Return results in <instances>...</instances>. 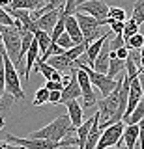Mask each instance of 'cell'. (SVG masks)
Listing matches in <instances>:
<instances>
[{"label":"cell","mask_w":144,"mask_h":149,"mask_svg":"<svg viewBox=\"0 0 144 149\" xmlns=\"http://www.w3.org/2000/svg\"><path fill=\"white\" fill-rule=\"evenodd\" d=\"M138 22H135L133 19H125V22H124V32H122V37H124V41L127 39V37H131L133 34H137L138 32Z\"/></svg>","instance_id":"7402d4cb"},{"label":"cell","mask_w":144,"mask_h":149,"mask_svg":"<svg viewBox=\"0 0 144 149\" xmlns=\"http://www.w3.org/2000/svg\"><path fill=\"white\" fill-rule=\"evenodd\" d=\"M125 9H122V8H109V17L110 19H114V21H125Z\"/></svg>","instance_id":"4316f807"},{"label":"cell","mask_w":144,"mask_h":149,"mask_svg":"<svg viewBox=\"0 0 144 149\" xmlns=\"http://www.w3.org/2000/svg\"><path fill=\"white\" fill-rule=\"evenodd\" d=\"M77 67V65H75ZM75 74H77V82L79 86H81V97H82V108H94V106H97V99H96V93L94 90H92V82L90 78H88V74L84 69L77 67L75 69Z\"/></svg>","instance_id":"8992f818"},{"label":"cell","mask_w":144,"mask_h":149,"mask_svg":"<svg viewBox=\"0 0 144 149\" xmlns=\"http://www.w3.org/2000/svg\"><path fill=\"white\" fill-rule=\"evenodd\" d=\"M77 69V67H75ZM75 69H73L71 73H69V80L67 84H64V88H62V97H60V102H66V101H71V99H79L81 97V86H79V82H77V74H75Z\"/></svg>","instance_id":"30bf717a"},{"label":"cell","mask_w":144,"mask_h":149,"mask_svg":"<svg viewBox=\"0 0 144 149\" xmlns=\"http://www.w3.org/2000/svg\"><path fill=\"white\" fill-rule=\"evenodd\" d=\"M54 43H56L58 47H62V49H64V50H67V49H71V47H73V45H75V43H73V39H71V37H69V36L66 34V32H62V34H60V36H58V39H56V41H54Z\"/></svg>","instance_id":"484cf974"},{"label":"cell","mask_w":144,"mask_h":149,"mask_svg":"<svg viewBox=\"0 0 144 149\" xmlns=\"http://www.w3.org/2000/svg\"><path fill=\"white\" fill-rule=\"evenodd\" d=\"M49 65H53L56 71L60 73H71L73 69H75V62H71V60L67 58L66 54H53V56H49L47 60H45Z\"/></svg>","instance_id":"7c38bea8"},{"label":"cell","mask_w":144,"mask_h":149,"mask_svg":"<svg viewBox=\"0 0 144 149\" xmlns=\"http://www.w3.org/2000/svg\"><path fill=\"white\" fill-rule=\"evenodd\" d=\"M15 97L13 95H10L8 91H4V95L0 97V118H4L6 119L8 116H10V112H11V108H13V104H15Z\"/></svg>","instance_id":"d6986e66"},{"label":"cell","mask_w":144,"mask_h":149,"mask_svg":"<svg viewBox=\"0 0 144 149\" xmlns=\"http://www.w3.org/2000/svg\"><path fill=\"white\" fill-rule=\"evenodd\" d=\"M75 65L81 67V69H84L88 78H90V82H92V86H96L97 90L101 91L103 97H107L116 86H118V78H110V77H107L105 73H97V71H94V69L90 67V65H86L82 62H75Z\"/></svg>","instance_id":"5b68a950"},{"label":"cell","mask_w":144,"mask_h":149,"mask_svg":"<svg viewBox=\"0 0 144 149\" xmlns=\"http://www.w3.org/2000/svg\"><path fill=\"white\" fill-rule=\"evenodd\" d=\"M26 67H25V80L28 82L30 80V73H32V67H34V63H36V60L39 58V47H38V41H36V37H34V41L30 43V49L26 50Z\"/></svg>","instance_id":"9a60e30c"},{"label":"cell","mask_w":144,"mask_h":149,"mask_svg":"<svg viewBox=\"0 0 144 149\" xmlns=\"http://www.w3.org/2000/svg\"><path fill=\"white\" fill-rule=\"evenodd\" d=\"M122 142H124L125 149H135V147H137V142H138V123L125 125L124 132H122Z\"/></svg>","instance_id":"5bb4252c"},{"label":"cell","mask_w":144,"mask_h":149,"mask_svg":"<svg viewBox=\"0 0 144 149\" xmlns=\"http://www.w3.org/2000/svg\"><path fill=\"white\" fill-rule=\"evenodd\" d=\"M124 69H125V60H120L114 50H110L109 52V69H107V77L118 78V74L124 73Z\"/></svg>","instance_id":"2e32d148"},{"label":"cell","mask_w":144,"mask_h":149,"mask_svg":"<svg viewBox=\"0 0 144 149\" xmlns=\"http://www.w3.org/2000/svg\"><path fill=\"white\" fill-rule=\"evenodd\" d=\"M45 88H47L49 91H53V90H58V91H62L64 84H62V82H54V80H47V82H45Z\"/></svg>","instance_id":"1f68e13d"},{"label":"cell","mask_w":144,"mask_h":149,"mask_svg":"<svg viewBox=\"0 0 144 149\" xmlns=\"http://www.w3.org/2000/svg\"><path fill=\"white\" fill-rule=\"evenodd\" d=\"M92 123H94V116H92L90 119H86V121H82L81 125L75 129V136H77V147L79 149H82L84 147V143H86V138H88V132H90V127H92Z\"/></svg>","instance_id":"e0dca14e"},{"label":"cell","mask_w":144,"mask_h":149,"mask_svg":"<svg viewBox=\"0 0 144 149\" xmlns=\"http://www.w3.org/2000/svg\"><path fill=\"white\" fill-rule=\"evenodd\" d=\"M122 132H124V121H116V123L105 127L99 134L96 149H107L110 146H116L118 142H122Z\"/></svg>","instance_id":"52a82bcc"},{"label":"cell","mask_w":144,"mask_h":149,"mask_svg":"<svg viewBox=\"0 0 144 149\" xmlns=\"http://www.w3.org/2000/svg\"><path fill=\"white\" fill-rule=\"evenodd\" d=\"M56 149H79L77 146H60V147H56Z\"/></svg>","instance_id":"8d00e7d4"},{"label":"cell","mask_w":144,"mask_h":149,"mask_svg":"<svg viewBox=\"0 0 144 149\" xmlns=\"http://www.w3.org/2000/svg\"><path fill=\"white\" fill-rule=\"evenodd\" d=\"M140 54L144 56V43H142V47H140Z\"/></svg>","instance_id":"ab89813d"},{"label":"cell","mask_w":144,"mask_h":149,"mask_svg":"<svg viewBox=\"0 0 144 149\" xmlns=\"http://www.w3.org/2000/svg\"><path fill=\"white\" fill-rule=\"evenodd\" d=\"M131 19H133L135 22H138V24H142V22H144V0H137V2H135Z\"/></svg>","instance_id":"603a6c76"},{"label":"cell","mask_w":144,"mask_h":149,"mask_svg":"<svg viewBox=\"0 0 144 149\" xmlns=\"http://www.w3.org/2000/svg\"><path fill=\"white\" fill-rule=\"evenodd\" d=\"M142 43H144V36H140L138 32L125 39V47H127V49H137V50H140Z\"/></svg>","instance_id":"cb8c5ba5"},{"label":"cell","mask_w":144,"mask_h":149,"mask_svg":"<svg viewBox=\"0 0 144 149\" xmlns=\"http://www.w3.org/2000/svg\"><path fill=\"white\" fill-rule=\"evenodd\" d=\"M82 2H88V0H77V6H79V4H82Z\"/></svg>","instance_id":"f35d334b"},{"label":"cell","mask_w":144,"mask_h":149,"mask_svg":"<svg viewBox=\"0 0 144 149\" xmlns=\"http://www.w3.org/2000/svg\"><path fill=\"white\" fill-rule=\"evenodd\" d=\"M107 149H125V146H124V142H118L116 146H110V147H107Z\"/></svg>","instance_id":"e575fe53"},{"label":"cell","mask_w":144,"mask_h":149,"mask_svg":"<svg viewBox=\"0 0 144 149\" xmlns=\"http://www.w3.org/2000/svg\"><path fill=\"white\" fill-rule=\"evenodd\" d=\"M60 97H62V93H60L58 90L49 91V102L51 104H60Z\"/></svg>","instance_id":"4dcf8cb0"},{"label":"cell","mask_w":144,"mask_h":149,"mask_svg":"<svg viewBox=\"0 0 144 149\" xmlns=\"http://www.w3.org/2000/svg\"><path fill=\"white\" fill-rule=\"evenodd\" d=\"M62 11H64V8H58V9H51V11L39 15L34 21L36 26H38V30H43V32H47V34L51 36V32H53V28H54V24H56V21H58V17H60Z\"/></svg>","instance_id":"9c48e42d"},{"label":"cell","mask_w":144,"mask_h":149,"mask_svg":"<svg viewBox=\"0 0 144 149\" xmlns=\"http://www.w3.org/2000/svg\"><path fill=\"white\" fill-rule=\"evenodd\" d=\"M64 104H66V108H67V118H69V121H71V125L77 129L79 125L84 121V108H82V104L77 99L66 101Z\"/></svg>","instance_id":"8fae6325"},{"label":"cell","mask_w":144,"mask_h":149,"mask_svg":"<svg viewBox=\"0 0 144 149\" xmlns=\"http://www.w3.org/2000/svg\"><path fill=\"white\" fill-rule=\"evenodd\" d=\"M4 125H6V119H4V118H0V130L4 129Z\"/></svg>","instance_id":"74e56055"},{"label":"cell","mask_w":144,"mask_h":149,"mask_svg":"<svg viewBox=\"0 0 144 149\" xmlns=\"http://www.w3.org/2000/svg\"><path fill=\"white\" fill-rule=\"evenodd\" d=\"M142 118H144V95H142V99L138 101V104L133 108V112L129 114V118L124 119V123L125 125H135V123H138Z\"/></svg>","instance_id":"ffe728a7"},{"label":"cell","mask_w":144,"mask_h":149,"mask_svg":"<svg viewBox=\"0 0 144 149\" xmlns=\"http://www.w3.org/2000/svg\"><path fill=\"white\" fill-rule=\"evenodd\" d=\"M64 32L71 37L75 45L84 41L82 39V34H81V28H79V22L75 19V13H73V15H66V21H64Z\"/></svg>","instance_id":"4fadbf2b"},{"label":"cell","mask_w":144,"mask_h":149,"mask_svg":"<svg viewBox=\"0 0 144 149\" xmlns=\"http://www.w3.org/2000/svg\"><path fill=\"white\" fill-rule=\"evenodd\" d=\"M114 52H116V56H118L120 60H125V58H127V54H129V49L124 45V47H120V49H116Z\"/></svg>","instance_id":"836d02e7"},{"label":"cell","mask_w":144,"mask_h":149,"mask_svg":"<svg viewBox=\"0 0 144 149\" xmlns=\"http://www.w3.org/2000/svg\"><path fill=\"white\" fill-rule=\"evenodd\" d=\"M75 134V127L71 125L67 116H58L51 121L49 125L41 127L39 130L28 134V138H43V140H53V142H60V140Z\"/></svg>","instance_id":"6da1fadb"},{"label":"cell","mask_w":144,"mask_h":149,"mask_svg":"<svg viewBox=\"0 0 144 149\" xmlns=\"http://www.w3.org/2000/svg\"><path fill=\"white\" fill-rule=\"evenodd\" d=\"M0 45H2V34H0Z\"/></svg>","instance_id":"60d3db41"},{"label":"cell","mask_w":144,"mask_h":149,"mask_svg":"<svg viewBox=\"0 0 144 149\" xmlns=\"http://www.w3.org/2000/svg\"><path fill=\"white\" fill-rule=\"evenodd\" d=\"M138 149H144V118L138 121Z\"/></svg>","instance_id":"f546056e"},{"label":"cell","mask_w":144,"mask_h":149,"mask_svg":"<svg viewBox=\"0 0 144 149\" xmlns=\"http://www.w3.org/2000/svg\"><path fill=\"white\" fill-rule=\"evenodd\" d=\"M36 37V41H38V47H39V52L41 54H45V50L49 49V45H51V36L47 34V32H43V30H38L34 34Z\"/></svg>","instance_id":"44dd1931"},{"label":"cell","mask_w":144,"mask_h":149,"mask_svg":"<svg viewBox=\"0 0 144 149\" xmlns=\"http://www.w3.org/2000/svg\"><path fill=\"white\" fill-rule=\"evenodd\" d=\"M10 4H11V0H0V6L2 8H8Z\"/></svg>","instance_id":"d590c367"},{"label":"cell","mask_w":144,"mask_h":149,"mask_svg":"<svg viewBox=\"0 0 144 149\" xmlns=\"http://www.w3.org/2000/svg\"><path fill=\"white\" fill-rule=\"evenodd\" d=\"M77 11L88 13L94 19L101 21V24H107V17H109V6L103 2V0H88V2H82L77 6Z\"/></svg>","instance_id":"ba28073f"},{"label":"cell","mask_w":144,"mask_h":149,"mask_svg":"<svg viewBox=\"0 0 144 149\" xmlns=\"http://www.w3.org/2000/svg\"><path fill=\"white\" fill-rule=\"evenodd\" d=\"M45 102H49V90L43 86V88H39V90L36 91L34 106H41V104H45Z\"/></svg>","instance_id":"d4e9b609"},{"label":"cell","mask_w":144,"mask_h":149,"mask_svg":"<svg viewBox=\"0 0 144 149\" xmlns=\"http://www.w3.org/2000/svg\"><path fill=\"white\" fill-rule=\"evenodd\" d=\"M0 24H6V26H13V19L11 15L6 11L2 6H0Z\"/></svg>","instance_id":"83f0119b"},{"label":"cell","mask_w":144,"mask_h":149,"mask_svg":"<svg viewBox=\"0 0 144 149\" xmlns=\"http://www.w3.org/2000/svg\"><path fill=\"white\" fill-rule=\"evenodd\" d=\"M75 19L79 22V28H81V34H82V39H84V43L90 45L92 41H96L99 36H103V32H101V21H97L94 19L92 15H88V13H82V11H75Z\"/></svg>","instance_id":"277c9868"},{"label":"cell","mask_w":144,"mask_h":149,"mask_svg":"<svg viewBox=\"0 0 144 149\" xmlns=\"http://www.w3.org/2000/svg\"><path fill=\"white\" fill-rule=\"evenodd\" d=\"M0 149H22V147L17 146V143L8 142V140H0Z\"/></svg>","instance_id":"d6a6232c"},{"label":"cell","mask_w":144,"mask_h":149,"mask_svg":"<svg viewBox=\"0 0 144 149\" xmlns=\"http://www.w3.org/2000/svg\"><path fill=\"white\" fill-rule=\"evenodd\" d=\"M4 90L10 95L15 97V101H25V90L21 86V78H19V71L13 65V62L8 58L6 50H4Z\"/></svg>","instance_id":"7a4b0ae2"},{"label":"cell","mask_w":144,"mask_h":149,"mask_svg":"<svg viewBox=\"0 0 144 149\" xmlns=\"http://www.w3.org/2000/svg\"><path fill=\"white\" fill-rule=\"evenodd\" d=\"M49 0H11L10 8L15 9H28V11H36V9L43 8Z\"/></svg>","instance_id":"ac0fdd59"},{"label":"cell","mask_w":144,"mask_h":149,"mask_svg":"<svg viewBox=\"0 0 144 149\" xmlns=\"http://www.w3.org/2000/svg\"><path fill=\"white\" fill-rule=\"evenodd\" d=\"M0 34H2V45H4L8 58L17 67L19 65V50H21V32L15 26L0 24Z\"/></svg>","instance_id":"3957f363"},{"label":"cell","mask_w":144,"mask_h":149,"mask_svg":"<svg viewBox=\"0 0 144 149\" xmlns=\"http://www.w3.org/2000/svg\"><path fill=\"white\" fill-rule=\"evenodd\" d=\"M77 11V0H66L64 4V15H73Z\"/></svg>","instance_id":"f1b7e54d"}]
</instances>
